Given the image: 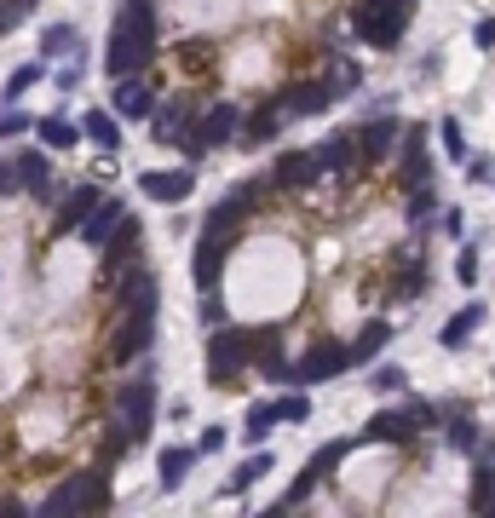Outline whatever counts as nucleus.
I'll list each match as a JSON object with an SVG mask.
<instances>
[{
    "label": "nucleus",
    "mask_w": 495,
    "mask_h": 518,
    "mask_svg": "<svg viewBox=\"0 0 495 518\" xmlns=\"http://www.w3.org/2000/svg\"><path fill=\"white\" fill-rule=\"evenodd\" d=\"M12 185H18V179H12V167L0 162V196H6V190H12Z\"/></svg>",
    "instance_id": "nucleus-48"
},
{
    "label": "nucleus",
    "mask_w": 495,
    "mask_h": 518,
    "mask_svg": "<svg viewBox=\"0 0 495 518\" xmlns=\"http://www.w3.org/2000/svg\"><path fill=\"white\" fill-rule=\"evenodd\" d=\"M421 421H415V409H380L375 421L363 426V438L369 444H403V438H415Z\"/></svg>",
    "instance_id": "nucleus-14"
},
{
    "label": "nucleus",
    "mask_w": 495,
    "mask_h": 518,
    "mask_svg": "<svg viewBox=\"0 0 495 518\" xmlns=\"http://www.w3.org/2000/svg\"><path fill=\"white\" fill-rule=\"evenodd\" d=\"M139 190L150 202H162V208H179L190 190H196V173H190V167H167V173L150 167V173H139Z\"/></svg>",
    "instance_id": "nucleus-12"
},
{
    "label": "nucleus",
    "mask_w": 495,
    "mask_h": 518,
    "mask_svg": "<svg viewBox=\"0 0 495 518\" xmlns=\"http://www.w3.org/2000/svg\"><path fill=\"white\" fill-rule=\"evenodd\" d=\"M24 127H29V116L18 110V104H12V110L0 116V139H12V133H24Z\"/></svg>",
    "instance_id": "nucleus-43"
},
{
    "label": "nucleus",
    "mask_w": 495,
    "mask_h": 518,
    "mask_svg": "<svg viewBox=\"0 0 495 518\" xmlns=\"http://www.w3.org/2000/svg\"><path fill=\"white\" fill-rule=\"evenodd\" d=\"M300 426V421H311V398H306V386L294 392V398H277V426Z\"/></svg>",
    "instance_id": "nucleus-33"
},
{
    "label": "nucleus",
    "mask_w": 495,
    "mask_h": 518,
    "mask_svg": "<svg viewBox=\"0 0 495 518\" xmlns=\"http://www.w3.org/2000/svg\"><path fill=\"white\" fill-rule=\"evenodd\" d=\"M317 150H283L277 156V167H271V185H283V190H306V185H317Z\"/></svg>",
    "instance_id": "nucleus-13"
},
{
    "label": "nucleus",
    "mask_w": 495,
    "mask_h": 518,
    "mask_svg": "<svg viewBox=\"0 0 495 518\" xmlns=\"http://www.w3.org/2000/svg\"><path fill=\"white\" fill-rule=\"evenodd\" d=\"M248 369V334L242 329H213L208 334V380L213 386H231Z\"/></svg>",
    "instance_id": "nucleus-8"
},
{
    "label": "nucleus",
    "mask_w": 495,
    "mask_h": 518,
    "mask_svg": "<svg viewBox=\"0 0 495 518\" xmlns=\"http://www.w3.org/2000/svg\"><path fill=\"white\" fill-rule=\"evenodd\" d=\"M271 426H277V403H254V409H248V421H242V438H248V444H260Z\"/></svg>",
    "instance_id": "nucleus-32"
},
{
    "label": "nucleus",
    "mask_w": 495,
    "mask_h": 518,
    "mask_svg": "<svg viewBox=\"0 0 495 518\" xmlns=\"http://www.w3.org/2000/svg\"><path fill=\"white\" fill-rule=\"evenodd\" d=\"M283 133V110L277 104H265V110H254V116H242V144L254 150V144H271Z\"/></svg>",
    "instance_id": "nucleus-24"
},
{
    "label": "nucleus",
    "mask_w": 495,
    "mask_h": 518,
    "mask_svg": "<svg viewBox=\"0 0 495 518\" xmlns=\"http://www.w3.org/2000/svg\"><path fill=\"white\" fill-rule=\"evenodd\" d=\"M357 162V133H329V139L317 144V167L323 173H346Z\"/></svg>",
    "instance_id": "nucleus-21"
},
{
    "label": "nucleus",
    "mask_w": 495,
    "mask_h": 518,
    "mask_svg": "<svg viewBox=\"0 0 495 518\" xmlns=\"http://www.w3.org/2000/svg\"><path fill=\"white\" fill-rule=\"evenodd\" d=\"M150 110H156V104H150V87H144V81H133V75H121L116 81V116H127V121H150Z\"/></svg>",
    "instance_id": "nucleus-23"
},
{
    "label": "nucleus",
    "mask_w": 495,
    "mask_h": 518,
    "mask_svg": "<svg viewBox=\"0 0 495 518\" xmlns=\"http://www.w3.org/2000/svg\"><path fill=\"white\" fill-rule=\"evenodd\" d=\"M179 58H185V70H208V64H213V47H208V41H185V47H179Z\"/></svg>",
    "instance_id": "nucleus-39"
},
{
    "label": "nucleus",
    "mask_w": 495,
    "mask_h": 518,
    "mask_svg": "<svg viewBox=\"0 0 495 518\" xmlns=\"http://www.w3.org/2000/svg\"><path fill=\"white\" fill-rule=\"evenodd\" d=\"M81 47V35H75L70 24H52L47 35H41V58H64V52Z\"/></svg>",
    "instance_id": "nucleus-31"
},
{
    "label": "nucleus",
    "mask_w": 495,
    "mask_h": 518,
    "mask_svg": "<svg viewBox=\"0 0 495 518\" xmlns=\"http://www.w3.org/2000/svg\"><path fill=\"white\" fill-rule=\"evenodd\" d=\"M98 208V185H75L64 202H58V213H52V236H70L81 231V219Z\"/></svg>",
    "instance_id": "nucleus-16"
},
{
    "label": "nucleus",
    "mask_w": 495,
    "mask_h": 518,
    "mask_svg": "<svg viewBox=\"0 0 495 518\" xmlns=\"http://www.w3.org/2000/svg\"><path fill=\"white\" fill-rule=\"evenodd\" d=\"M346 455H352V444H346V438H334V444H323L317 449V455H311V478H329L334 467H340V461H346Z\"/></svg>",
    "instance_id": "nucleus-30"
},
{
    "label": "nucleus",
    "mask_w": 495,
    "mask_h": 518,
    "mask_svg": "<svg viewBox=\"0 0 495 518\" xmlns=\"http://www.w3.org/2000/svg\"><path fill=\"white\" fill-rule=\"evenodd\" d=\"M455 277H461V283H478V254H472V248H461V259H455Z\"/></svg>",
    "instance_id": "nucleus-44"
},
{
    "label": "nucleus",
    "mask_w": 495,
    "mask_h": 518,
    "mask_svg": "<svg viewBox=\"0 0 495 518\" xmlns=\"http://www.w3.org/2000/svg\"><path fill=\"white\" fill-rule=\"evenodd\" d=\"M139 242H144V225L133 219V213H121V225L110 231V242H104V248H139Z\"/></svg>",
    "instance_id": "nucleus-34"
},
{
    "label": "nucleus",
    "mask_w": 495,
    "mask_h": 518,
    "mask_svg": "<svg viewBox=\"0 0 495 518\" xmlns=\"http://www.w3.org/2000/svg\"><path fill=\"white\" fill-rule=\"evenodd\" d=\"M334 98L340 93H334L329 81H294V87L277 93V110H283V121H311V116H323Z\"/></svg>",
    "instance_id": "nucleus-10"
},
{
    "label": "nucleus",
    "mask_w": 495,
    "mask_h": 518,
    "mask_svg": "<svg viewBox=\"0 0 495 518\" xmlns=\"http://www.w3.org/2000/svg\"><path fill=\"white\" fill-rule=\"evenodd\" d=\"M121 213H127V208H121L116 196H110V202L98 196V208L81 219V242H87V248H104V242H110V231L121 225Z\"/></svg>",
    "instance_id": "nucleus-20"
},
{
    "label": "nucleus",
    "mask_w": 495,
    "mask_h": 518,
    "mask_svg": "<svg viewBox=\"0 0 495 518\" xmlns=\"http://www.w3.org/2000/svg\"><path fill=\"white\" fill-rule=\"evenodd\" d=\"M35 139L47 144V150H70V144L81 139V127H70L64 116H41L35 121Z\"/></svg>",
    "instance_id": "nucleus-25"
},
{
    "label": "nucleus",
    "mask_w": 495,
    "mask_h": 518,
    "mask_svg": "<svg viewBox=\"0 0 495 518\" xmlns=\"http://www.w3.org/2000/svg\"><path fill=\"white\" fill-rule=\"evenodd\" d=\"M398 144H403V127L386 116V121H369V127L357 133V156H363V162H386Z\"/></svg>",
    "instance_id": "nucleus-17"
},
{
    "label": "nucleus",
    "mask_w": 495,
    "mask_h": 518,
    "mask_svg": "<svg viewBox=\"0 0 495 518\" xmlns=\"http://www.w3.org/2000/svg\"><path fill=\"white\" fill-rule=\"evenodd\" d=\"M213 449H225V432H219V426H208V432H202V444H196V455H213Z\"/></svg>",
    "instance_id": "nucleus-45"
},
{
    "label": "nucleus",
    "mask_w": 495,
    "mask_h": 518,
    "mask_svg": "<svg viewBox=\"0 0 495 518\" xmlns=\"http://www.w3.org/2000/svg\"><path fill=\"white\" fill-rule=\"evenodd\" d=\"M438 133H444V150H449V162H467V139H461V121L449 116L444 127H438Z\"/></svg>",
    "instance_id": "nucleus-38"
},
{
    "label": "nucleus",
    "mask_w": 495,
    "mask_h": 518,
    "mask_svg": "<svg viewBox=\"0 0 495 518\" xmlns=\"http://www.w3.org/2000/svg\"><path fill=\"white\" fill-rule=\"evenodd\" d=\"M190 461H196V449H162V490H167V495L185 484Z\"/></svg>",
    "instance_id": "nucleus-28"
},
{
    "label": "nucleus",
    "mask_w": 495,
    "mask_h": 518,
    "mask_svg": "<svg viewBox=\"0 0 495 518\" xmlns=\"http://www.w3.org/2000/svg\"><path fill=\"white\" fill-rule=\"evenodd\" d=\"M81 133H87L98 150H116V144H121V121L110 116V110H93V116L81 121Z\"/></svg>",
    "instance_id": "nucleus-26"
},
{
    "label": "nucleus",
    "mask_w": 495,
    "mask_h": 518,
    "mask_svg": "<svg viewBox=\"0 0 495 518\" xmlns=\"http://www.w3.org/2000/svg\"><path fill=\"white\" fill-rule=\"evenodd\" d=\"M236 133H242V110H236L231 98H213L208 110L190 121V133H185V144H179V150L196 162V156H208V150H219V144H231Z\"/></svg>",
    "instance_id": "nucleus-5"
},
{
    "label": "nucleus",
    "mask_w": 495,
    "mask_h": 518,
    "mask_svg": "<svg viewBox=\"0 0 495 518\" xmlns=\"http://www.w3.org/2000/svg\"><path fill=\"white\" fill-rule=\"evenodd\" d=\"M271 467H277V461H271L265 449H254V455H248V461H242V467L231 472V484H225V490H231V495H236V490H248V484H260V478H265Z\"/></svg>",
    "instance_id": "nucleus-27"
},
{
    "label": "nucleus",
    "mask_w": 495,
    "mask_h": 518,
    "mask_svg": "<svg viewBox=\"0 0 495 518\" xmlns=\"http://www.w3.org/2000/svg\"><path fill=\"white\" fill-rule=\"evenodd\" d=\"M421 288H426V277H421V265L409 259V271H403V277H398V300H415Z\"/></svg>",
    "instance_id": "nucleus-41"
},
{
    "label": "nucleus",
    "mask_w": 495,
    "mask_h": 518,
    "mask_svg": "<svg viewBox=\"0 0 495 518\" xmlns=\"http://www.w3.org/2000/svg\"><path fill=\"white\" fill-rule=\"evenodd\" d=\"M478 47H495V24H478Z\"/></svg>",
    "instance_id": "nucleus-47"
},
{
    "label": "nucleus",
    "mask_w": 495,
    "mask_h": 518,
    "mask_svg": "<svg viewBox=\"0 0 495 518\" xmlns=\"http://www.w3.org/2000/svg\"><path fill=\"white\" fill-rule=\"evenodd\" d=\"M116 421L127 426V438H133V444L150 438V421H156V380H150V375L121 380V386H116Z\"/></svg>",
    "instance_id": "nucleus-7"
},
{
    "label": "nucleus",
    "mask_w": 495,
    "mask_h": 518,
    "mask_svg": "<svg viewBox=\"0 0 495 518\" xmlns=\"http://www.w3.org/2000/svg\"><path fill=\"white\" fill-rule=\"evenodd\" d=\"M24 6H35V0H24Z\"/></svg>",
    "instance_id": "nucleus-49"
},
{
    "label": "nucleus",
    "mask_w": 495,
    "mask_h": 518,
    "mask_svg": "<svg viewBox=\"0 0 495 518\" xmlns=\"http://www.w3.org/2000/svg\"><path fill=\"white\" fill-rule=\"evenodd\" d=\"M12 179H18V185H24L29 196H41V202L52 196V162L41 156V150H24V156L12 162Z\"/></svg>",
    "instance_id": "nucleus-18"
},
{
    "label": "nucleus",
    "mask_w": 495,
    "mask_h": 518,
    "mask_svg": "<svg viewBox=\"0 0 495 518\" xmlns=\"http://www.w3.org/2000/svg\"><path fill=\"white\" fill-rule=\"evenodd\" d=\"M386 334H392V329H386L380 317H375V323H363V334L352 340V363H369V357H375L380 346H386Z\"/></svg>",
    "instance_id": "nucleus-29"
},
{
    "label": "nucleus",
    "mask_w": 495,
    "mask_h": 518,
    "mask_svg": "<svg viewBox=\"0 0 495 518\" xmlns=\"http://www.w3.org/2000/svg\"><path fill=\"white\" fill-rule=\"evenodd\" d=\"M369 380H375V392H403V386H409V375H403L398 363H380Z\"/></svg>",
    "instance_id": "nucleus-37"
},
{
    "label": "nucleus",
    "mask_w": 495,
    "mask_h": 518,
    "mask_svg": "<svg viewBox=\"0 0 495 518\" xmlns=\"http://www.w3.org/2000/svg\"><path fill=\"white\" fill-rule=\"evenodd\" d=\"M202 116L196 110V98L190 93H179V98H162L156 110H150V139L156 144H185V133H190V121Z\"/></svg>",
    "instance_id": "nucleus-9"
},
{
    "label": "nucleus",
    "mask_w": 495,
    "mask_h": 518,
    "mask_svg": "<svg viewBox=\"0 0 495 518\" xmlns=\"http://www.w3.org/2000/svg\"><path fill=\"white\" fill-rule=\"evenodd\" d=\"M467 173H472V179H495V167L484 162V156H478V162H472V156H467Z\"/></svg>",
    "instance_id": "nucleus-46"
},
{
    "label": "nucleus",
    "mask_w": 495,
    "mask_h": 518,
    "mask_svg": "<svg viewBox=\"0 0 495 518\" xmlns=\"http://www.w3.org/2000/svg\"><path fill=\"white\" fill-rule=\"evenodd\" d=\"M449 444H455V449H467V455H472V449H478V432H472L467 421H455V426H449Z\"/></svg>",
    "instance_id": "nucleus-42"
},
{
    "label": "nucleus",
    "mask_w": 495,
    "mask_h": 518,
    "mask_svg": "<svg viewBox=\"0 0 495 518\" xmlns=\"http://www.w3.org/2000/svg\"><path fill=\"white\" fill-rule=\"evenodd\" d=\"M219 271H225V248L219 242H196V254H190V277H196V294H213L219 288Z\"/></svg>",
    "instance_id": "nucleus-19"
},
{
    "label": "nucleus",
    "mask_w": 495,
    "mask_h": 518,
    "mask_svg": "<svg viewBox=\"0 0 495 518\" xmlns=\"http://www.w3.org/2000/svg\"><path fill=\"white\" fill-rule=\"evenodd\" d=\"M121 300V334L110 340V363H139L144 352H150V340H156V311H162V283L150 277V271H133L127 277V288L116 294Z\"/></svg>",
    "instance_id": "nucleus-1"
},
{
    "label": "nucleus",
    "mask_w": 495,
    "mask_h": 518,
    "mask_svg": "<svg viewBox=\"0 0 495 518\" xmlns=\"http://www.w3.org/2000/svg\"><path fill=\"white\" fill-rule=\"evenodd\" d=\"M432 213H438V202H432V196H426V185H421L415 196H409V225H426Z\"/></svg>",
    "instance_id": "nucleus-40"
},
{
    "label": "nucleus",
    "mask_w": 495,
    "mask_h": 518,
    "mask_svg": "<svg viewBox=\"0 0 495 518\" xmlns=\"http://www.w3.org/2000/svg\"><path fill=\"white\" fill-rule=\"evenodd\" d=\"M196 317H202V329H225V306H219V288L213 294H196Z\"/></svg>",
    "instance_id": "nucleus-35"
},
{
    "label": "nucleus",
    "mask_w": 495,
    "mask_h": 518,
    "mask_svg": "<svg viewBox=\"0 0 495 518\" xmlns=\"http://www.w3.org/2000/svg\"><path fill=\"white\" fill-rule=\"evenodd\" d=\"M110 507V467H75L64 484H52V495L41 501L47 518L64 513H104Z\"/></svg>",
    "instance_id": "nucleus-3"
},
{
    "label": "nucleus",
    "mask_w": 495,
    "mask_h": 518,
    "mask_svg": "<svg viewBox=\"0 0 495 518\" xmlns=\"http://www.w3.org/2000/svg\"><path fill=\"white\" fill-rule=\"evenodd\" d=\"M248 363H254L265 380H277V386H283L288 363H283V329H277V323H265V329H248Z\"/></svg>",
    "instance_id": "nucleus-11"
},
{
    "label": "nucleus",
    "mask_w": 495,
    "mask_h": 518,
    "mask_svg": "<svg viewBox=\"0 0 495 518\" xmlns=\"http://www.w3.org/2000/svg\"><path fill=\"white\" fill-rule=\"evenodd\" d=\"M409 18H415V0H357L352 6V29L357 41H369V47H398L403 29H409Z\"/></svg>",
    "instance_id": "nucleus-4"
},
{
    "label": "nucleus",
    "mask_w": 495,
    "mask_h": 518,
    "mask_svg": "<svg viewBox=\"0 0 495 518\" xmlns=\"http://www.w3.org/2000/svg\"><path fill=\"white\" fill-rule=\"evenodd\" d=\"M35 81H41V64H24V70L6 81V104H18V98H24L29 87H35Z\"/></svg>",
    "instance_id": "nucleus-36"
},
{
    "label": "nucleus",
    "mask_w": 495,
    "mask_h": 518,
    "mask_svg": "<svg viewBox=\"0 0 495 518\" xmlns=\"http://www.w3.org/2000/svg\"><path fill=\"white\" fill-rule=\"evenodd\" d=\"M472 329H484V300H478V306H467V311H455V317H449L444 329H438V346L461 352V346L472 340Z\"/></svg>",
    "instance_id": "nucleus-22"
},
{
    "label": "nucleus",
    "mask_w": 495,
    "mask_h": 518,
    "mask_svg": "<svg viewBox=\"0 0 495 518\" xmlns=\"http://www.w3.org/2000/svg\"><path fill=\"white\" fill-rule=\"evenodd\" d=\"M398 185H403V190H421V185H426V127H403Z\"/></svg>",
    "instance_id": "nucleus-15"
},
{
    "label": "nucleus",
    "mask_w": 495,
    "mask_h": 518,
    "mask_svg": "<svg viewBox=\"0 0 495 518\" xmlns=\"http://www.w3.org/2000/svg\"><path fill=\"white\" fill-rule=\"evenodd\" d=\"M352 369V346H340V340H317L300 363H288L283 386H323V380L346 375Z\"/></svg>",
    "instance_id": "nucleus-6"
},
{
    "label": "nucleus",
    "mask_w": 495,
    "mask_h": 518,
    "mask_svg": "<svg viewBox=\"0 0 495 518\" xmlns=\"http://www.w3.org/2000/svg\"><path fill=\"white\" fill-rule=\"evenodd\" d=\"M156 58V6L150 0H121L116 24H110V52H104V70L116 75H139Z\"/></svg>",
    "instance_id": "nucleus-2"
}]
</instances>
